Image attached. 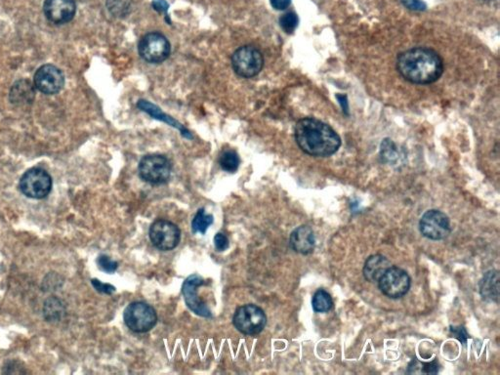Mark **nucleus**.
<instances>
[{"instance_id": "obj_1", "label": "nucleus", "mask_w": 500, "mask_h": 375, "mask_svg": "<svg viewBox=\"0 0 500 375\" xmlns=\"http://www.w3.org/2000/svg\"><path fill=\"white\" fill-rule=\"evenodd\" d=\"M397 69L406 81L424 85L441 78L444 73V62L434 50L415 47L399 55Z\"/></svg>"}, {"instance_id": "obj_2", "label": "nucleus", "mask_w": 500, "mask_h": 375, "mask_svg": "<svg viewBox=\"0 0 500 375\" xmlns=\"http://www.w3.org/2000/svg\"><path fill=\"white\" fill-rule=\"evenodd\" d=\"M295 140L305 153L318 158L334 155L341 146V139L329 125L321 120L306 117L295 126Z\"/></svg>"}, {"instance_id": "obj_3", "label": "nucleus", "mask_w": 500, "mask_h": 375, "mask_svg": "<svg viewBox=\"0 0 500 375\" xmlns=\"http://www.w3.org/2000/svg\"><path fill=\"white\" fill-rule=\"evenodd\" d=\"M124 323L127 328L136 333L150 331L158 322L155 309L145 302H133L125 309Z\"/></svg>"}, {"instance_id": "obj_4", "label": "nucleus", "mask_w": 500, "mask_h": 375, "mask_svg": "<svg viewBox=\"0 0 500 375\" xmlns=\"http://www.w3.org/2000/svg\"><path fill=\"white\" fill-rule=\"evenodd\" d=\"M19 187L22 194L28 198L42 199L51 192L52 178L42 168H31L22 176Z\"/></svg>"}, {"instance_id": "obj_5", "label": "nucleus", "mask_w": 500, "mask_h": 375, "mask_svg": "<svg viewBox=\"0 0 500 375\" xmlns=\"http://www.w3.org/2000/svg\"><path fill=\"white\" fill-rule=\"evenodd\" d=\"M233 323L240 333L245 335H256L265 328L267 317L260 307L247 304L238 308Z\"/></svg>"}, {"instance_id": "obj_6", "label": "nucleus", "mask_w": 500, "mask_h": 375, "mask_svg": "<svg viewBox=\"0 0 500 375\" xmlns=\"http://www.w3.org/2000/svg\"><path fill=\"white\" fill-rule=\"evenodd\" d=\"M232 66L238 76L244 78L257 76L264 66V58L257 48L247 45L233 54Z\"/></svg>"}, {"instance_id": "obj_7", "label": "nucleus", "mask_w": 500, "mask_h": 375, "mask_svg": "<svg viewBox=\"0 0 500 375\" xmlns=\"http://www.w3.org/2000/svg\"><path fill=\"white\" fill-rule=\"evenodd\" d=\"M172 172V162L165 156H146L139 163L140 177L150 184H165L169 180Z\"/></svg>"}, {"instance_id": "obj_8", "label": "nucleus", "mask_w": 500, "mask_h": 375, "mask_svg": "<svg viewBox=\"0 0 500 375\" xmlns=\"http://www.w3.org/2000/svg\"><path fill=\"white\" fill-rule=\"evenodd\" d=\"M377 283L379 290L385 297L399 299L408 292L412 281L405 270L397 266H390Z\"/></svg>"}, {"instance_id": "obj_9", "label": "nucleus", "mask_w": 500, "mask_h": 375, "mask_svg": "<svg viewBox=\"0 0 500 375\" xmlns=\"http://www.w3.org/2000/svg\"><path fill=\"white\" fill-rule=\"evenodd\" d=\"M142 59L151 64L165 62L170 55V43L160 33H150L142 38L138 45Z\"/></svg>"}, {"instance_id": "obj_10", "label": "nucleus", "mask_w": 500, "mask_h": 375, "mask_svg": "<svg viewBox=\"0 0 500 375\" xmlns=\"http://www.w3.org/2000/svg\"><path fill=\"white\" fill-rule=\"evenodd\" d=\"M150 239L156 249L168 251L179 244L181 232L174 223L158 219L151 226Z\"/></svg>"}, {"instance_id": "obj_11", "label": "nucleus", "mask_w": 500, "mask_h": 375, "mask_svg": "<svg viewBox=\"0 0 500 375\" xmlns=\"http://www.w3.org/2000/svg\"><path fill=\"white\" fill-rule=\"evenodd\" d=\"M419 230L423 237L432 240H441L451 233V222L448 215L437 209H431L423 214L419 221Z\"/></svg>"}, {"instance_id": "obj_12", "label": "nucleus", "mask_w": 500, "mask_h": 375, "mask_svg": "<svg viewBox=\"0 0 500 375\" xmlns=\"http://www.w3.org/2000/svg\"><path fill=\"white\" fill-rule=\"evenodd\" d=\"M203 283V278L199 275L188 276L186 281L183 283V297H184L187 306L189 307V309L193 311L194 314L198 315L199 317H203V318H211L212 314H211V311L209 310L208 305H206L198 295V288L201 287Z\"/></svg>"}, {"instance_id": "obj_13", "label": "nucleus", "mask_w": 500, "mask_h": 375, "mask_svg": "<svg viewBox=\"0 0 500 375\" xmlns=\"http://www.w3.org/2000/svg\"><path fill=\"white\" fill-rule=\"evenodd\" d=\"M33 83L40 92L52 95L60 92L64 86V74L57 67L53 65H44L38 69Z\"/></svg>"}, {"instance_id": "obj_14", "label": "nucleus", "mask_w": 500, "mask_h": 375, "mask_svg": "<svg viewBox=\"0 0 500 375\" xmlns=\"http://www.w3.org/2000/svg\"><path fill=\"white\" fill-rule=\"evenodd\" d=\"M76 12V6L74 0H45V16L56 25H62L73 20Z\"/></svg>"}, {"instance_id": "obj_15", "label": "nucleus", "mask_w": 500, "mask_h": 375, "mask_svg": "<svg viewBox=\"0 0 500 375\" xmlns=\"http://www.w3.org/2000/svg\"><path fill=\"white\" fill-rule=\"evenodd\" d=\"M290 247L297 253L308 256L315 249L316 239L312 228L307 225H302L297 228L290 235Z\"/></svg>"}, {"instance_id": "obj_16", "label": "nucleus", "mask_w": 500, "mask_h": 375, "mask_svg": "<svg viewBox=\"0 0 500 375\" xmlns=\"http://www.w3.org/2000/svg\"><path fill=\"white\" fill-rule=\"evenodd\" d=\"M390 266V261L385 256H381V254H375V256H369L365 261L362 274H364L365 280L369 283H374V281H378L384 272Z\"/></svg>"}, {"instance_id": "obj_17", "label": "nucleus", "mask_w": 500, "mask_h": 375, "mask_svg": "<svg viewBox=\"0 0 500 375\" xmlns=\"http://www.w3.org/2000/svg\"><path fill=\"white\" fill-rule=\"evenodd\" d=\"M480 294L489 302H497L499 298V274L495 270L487 272L479 283Z\"/></svg>"}, {"instance_id": "obj_18", "label": "nucleus", "mask_w": 500, "mask_h": 375, "mask_svg": "<svg viewBox=\"0 0 500 375\" xmlns=\"http://www.w3.org/2000/svg\"><path fill=\"white\" fill-rule=\"evenodd\" d=\"M35 86L28 79H22L14 84L10 91V101L15 105L31 104L35 99Z\"/></svg>"}, {"instance_id": "obj_19", "label": "nucleus", "mask_w": 500, "mask_h": 375, "mask_svg": "<svg viewBox=\"0 0 500 375\" xmlns=\"http://www.w3.org/2000/svg\"><path fill=\"white\" fill-rule=\"evenodd\" d=\"M138 108L139 109L144 110V112H148L149 115L155 117V119L162 120V122H167V124L169 125H172L173 127H176V128L180 129L182 132H184L183 135L187 137V138H191V134H190L187 131H185L184 127H183L181 124L175 122L172 117H168L167 115H165V112H162V110L158 109L156 106L151 104V103L147 102V101H139Z\"/></svg>"}, {"instance_id": "obj_20", "label": "nucleus", "mask_w": 500, "mask_h": 375, "mask_svg": "<svg viewBox=\"0 0 500 375\" xmlns=\"http://www.w3.org/2000/svg\"><path fill=\"white\" fill-rule=\"evenodd\" d=\"M312 306L316 312H328L333 306V298L324 290H319L312 297Z\"/></svg>"}, {"instance_id": "obj_21", "label": "nucleus", "mask_w": 500, "mask_h": 375, "mask_svg": "<svg viewBox=\"0 0 500 375\" xmlns=\"http://www.w3.org/2000/svg\"><path fill=\"white\" fill-rule=\"evenodd\" d=\"M106 6L115 18H124L131 13L132 0H107Z\"/></svg>"}, {"instance_id": "obj_22", "label": "nucleus", "mask_w": 500, "mask_h": 375, "mask_svg": "<svg viewBox=\"0 0 500 375\" xmlns=\"http://www.w3.org/2000/svg\"><path fill=\"white\" fill-rule=\"evenodd\" d=\"M219 163H220L221 168L225 172L234 173L240 167L239 155L233 150L223 151L219 158Z\"/></svg>"}, {"instance_id": "obj_23", "label": "nucleus", "mask_w": 500, "mask_h": 375, "mask_svg": "<svg viewBox=\"0 0 500 375\" xmlns=\"http://www.w3.org/2000/svg\"><path fill=\"white\" fill-rule=\"evenodd\" d=\"M213 223V216L211 214H206L204 209H199L196 216L193 219L192 222V230L194 234L196 233H201V234H206V230L208 229L209 226Z\"/></svg>"}, {"instance_id": "obj_24", "label": "nucleus", "mask_w": 500, "mask_h": 375, "mask_svg": "<svg viewBox=\"0 0 500 375\" xmlns=\"http://www.w3.org/2000/svg\"><path fill=\"white\" fill-rule=\"evenodd\" d=\"M65 312L64 306L61 301L55 298L47 300L44 305V316L45 319L49 322L59 321L62 318V314Z\"/></svg>"}, {"instance_id": "obj_25", "label": "nucleus", "mask_w": 500, "mask_h": 375, "mask_svg": "<svg viewBox=\"0 0 500 375\" xmlns=\"http://www.w3.org/2000/svg\"><path fill=\"white\" fill-rule=\"evenodd\" d=\"M439 372V365L436 360L431 362H422L412 360L408 367V374H437Z\"/></svg>"}, {"instance_id": "obj_26", "label": "nucleus", "mask_w": 500, "mask_h": 375, "mask_svg": "<svg viewBox=\"0 0 500 375\" xmlns=\"http://www.w3.org/2000/svg\"><path fill=\"white\" fill-rule=\"evenodd\" d=\"M381 155L382 160L388 163H396L400 158V153L393 142L384 141L381 145Z\"/></svg>"}, {"instance_id": "obj_27", "label": "nucleus", "mask_w": 500, "mask_h": 375, "mask_svg": "<svg viewBox=\"0 0 500 375\" xmlns=\"http://www.w3.org/2000/svg\"><path fill=\"white\" fill-rule=\"evenodd\" d=\"M298 16L294 12H288L281 17L280 25L281 28L287 33H292L293 31L297 30L298 26Z\"/></svg>"}, {"instance_id": "obj_28", "label": "nucleus", "mask_w": 500, "mask_h": 375, "mask_svg": "<svg viewBox=\"0 0 500 375\" xmlns=\"http://www.w3.org/2000/svg\"><path fill=\"white\" fill-rule=\"evenodd\" d=\"M97 264L99 268L105 273L114 274L117 270L119 263L117 261L112 260L109 256H100L97 259Z\"/></svg>"}, {"instance_id": "obj_29", "label": "nucleus", "mask_w": 500, "mask_h": 375, "mask_svg": "<svg viewBox=\"0 0 500 375\" xmlns=\"http://www.w3.org/2000/svg\"><path fill=\"white\" fill-rule=\"evenodd\" d=\"M91 283H92L94 288L101 293H105V294H112V293L115 292V288L114 285H109V283H101L99 280H96V278H93V280L91 281Z\"/></svg>"}, {"instance_id": "obj_30", "label": "nucleus", "mask_w": 500, "mask_h": 375, "mask_svg": "<svg viewBox=\"0 0 500 375\" xmlns=\"http://www.w3.org/2000/svg\"><path fill=\"white\" fill-rule=\"evenodd\" d=\"M401 3L412 11H424L426 9V4L422 0H401Z\"/></svg>"}, {"instance_id": "obj_31", "label": "nucleus", "mask_w": 500, "mask_h": 375, "mask_svg": "<svg viewBox=\"0 0 500 375\" xmlns=\"http://www.w3.org/2000/svg\"><path fill=\"white\" fill-rule=\"evenodd\" d=\"M214 245H215L216 249H217L218 251H225V250L229 247V240H228V238L226 237L225 235L218 233V234L215 235V238H214Z\"/></svg>"}, {"instance_id": "obj_32", "label": "nucleus", "mask_w": 500, "mask_h": 375, "mask_svg": "<svg viewBox=\"0 0 500 375\" xmlns=\"http://www.w3.org/2000/svg\"><path fill=\"white\" fill-rule=\"evenodd\" d=\"M451 334L453 338H456L458 340L460 341L461 343L465 344L466 341L469 338L467 331L463 328V326H451Z\"/></svg>"}, {"instance_id": "obj_33", "label": "nucleus", "mask_w": 500, "mask_h": 375, "mask_svg": "<svg viewBox=\"0 0 500 375\" xmlns=\"http://www.w3.org/2000/svg\"><path fill=\"white\" fill-rule=\"evenodd\" d=\"M271 6L276 10H285L292 3V0H270Z\"/></svg>"}, {"instance_id": "obj_34", "label": "nucleus", "mask_w": 500, "mask_h": 375, "mask_svg": "<svg viewBox=\"0 0 500 375\" xmlns=\"http://www.w3.org/2000/svg\"><path fill=\"white\" fill-rule=\"evenodd\" d=\"M153 7L155 8V10L158 12H165V13L167 14L169 6H168L165 0H153Z\"/></svg>"}, {"instance_id": "obj_35", "label": "nucleus", "mask_w": 500, "mask_h": 375, "mask_svg": "<svg viewBox=\"0 0 500 375\" xmlns=\"http://www.w3.org/2000/svg\"><path fill=\"white\" fill-rule=\"evenodd\" d=\"M336 97H338L339 103H340L341 107H342L343 112H347V114H348V110H349V107H348L347 96L338 95V96H336Z\"/></svg>"}, {"instance_id": "obj_36", "label": "nucleus", "mask_w": 500, "mask_h": 375, "mask_svg": "<svg viewBox=\"0 0 500 375\" xmlns=\"http://www.w3.org/2000/svg\"><path fill=\"white\" fill-rule=\"evenodd\" d=\"M485 2H497L499 1V0H484Z\"/></svg>"}]
</instances>
